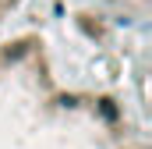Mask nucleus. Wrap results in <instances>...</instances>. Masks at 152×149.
I'll list each match as a JSON object with an SVG mask.
<instances>
[{
    "instance_id": "nucleus-1",
    "label": "nucleus",
    "mask_w": 152,
    "mask_h": 149,
    "mask_svg": "<svg viewBox=\"0 0 152 149\" xmlns=\"http://www.w3.org/2000/svg\"><path fill=\"white\" fill-rule=\"evenodd\" d=\"M142 100L46 29L0 39V149H149Z\"/></svg>"
},
{
    "instance_id": "nucleus-2",
    "label": "nucleus",
    "mask_w": 152,
    "mask_h": 149,
    "mask_svg": "<svg viewBox=\"0 0 152 149\" xmlns=\"http://www.w3.org/2000/svg\"><path fill=\"white\" fill-rule=\"evenodd\" d=\"M21 4H25V0H0V32L7 29V21L18 14V7H21Z\"/></svg>"
},
{
    "instance_id": "nucleus-3",
    "label": "nucleus",
    "mask_w": 152,
    "mask_h": 149,
    "mask_svg": "<svg viewBox=\"0 0 152 149\" xmlns=\"http://www.w3.org/2000/svg\"><path fill=\"white\" fill-rule=\"evenodd\" d=\"M113 4H124V7H138V11H145L149 0H113Z\"/></svg>"
}]
</instances>
